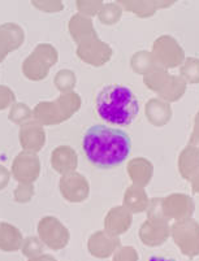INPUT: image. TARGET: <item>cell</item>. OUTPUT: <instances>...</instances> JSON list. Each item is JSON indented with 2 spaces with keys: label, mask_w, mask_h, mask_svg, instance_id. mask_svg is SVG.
Returning <instances> with one entry per match:
<instances>
[{
  "label": "cell",
  "mask_w": 199,
  "mask_h": 261,
  "mask_svg": "<svg viewBox=\"0 0 199 261\" xmlns=\"http://www.w3.org/2000/svg\"><path fill=\"white\" fill-rule=\"evenodd\" d=\"M87 160L101 169H112L121 165L132 149V141L125 132L106 125H94L82 139Z\"/></svg>",
  "instance_id": "cell-1"
},
{
  "label": "cell",
  "mask_w": 199,
  "mask_h": 261,
  "mask_svg": "<svg viewBox=\"0 0 199 261\" xmlns=\"http://www.w3.org/2000/svg\"><path fill=\"white\" fill-rule=\"evenodd\" d=\"M96 112L103 121L117 126H128L139 112L134 92L122 85H108L96 96Z\"/></svg>",
  "instance_id": "cell-2"
},
{
  "label": "cell",
  "mask_w": 199,
  "mask_h": 261,
  "mask_svg": "<svg viewBox=\"0 0 199 261\" xmlns=\"http://www.w3.org/2000/svg\"><path fill=\"white\" fill-rule=\"evenodd\" d=\"M38 6H46L51 7L52 4H59V0H34ZM41 8V7H39Z\"/></svg>",
  "instance_id": "cell-3"
},
{
  "label": "cell",
  "mask_w": 199,
  "mask_h": 261,
  "mask_svg": "<svg viewBox=\"0 0 199 261\" xmlns=\"http://www.w3.org/2000/svg\"><path fill=\"white\" fill-rule=\"evenodd\" d=\"M148 261H175L170 260V258H164V257H159V256H153Z\"/></svg>",
  "instance_id": "cell-4"
}]
</instances>
